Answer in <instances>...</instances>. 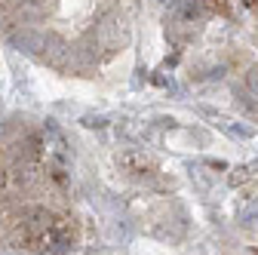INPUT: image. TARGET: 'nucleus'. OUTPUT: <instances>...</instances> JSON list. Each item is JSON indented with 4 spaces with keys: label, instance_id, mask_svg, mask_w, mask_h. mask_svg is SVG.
Instances as JSON below:
<instances>
[{
    "label": "nucleus",
    "instance_id": "f257e3e1",
    "mask_svg": "<svg viewBox=\"0 0 258 255\" xmlns=\"http://www.w3.org/2000/svg\"><path fill=\"white\" fill-rule=\"evenodd\" d=\"M55 225H58V221H55V215H52L46 206H25V209H22V228H25V240H28V237L49 234Z\"/></svg>",
    "mask_w": 258,
    "mask_h": 255
},
{
    "label": "nucleus",
    "instance_id": "f03ea898",
    "mask_svg": "<svg viewBox=\"0 0 258 255\" xmlns=\"http://www.w3.org/2000/svg\"><path fill=\"white\" fill-rule=\"evenodd\" d=\"M10 43L19 49V52H28V55H40L46 52V37L34 28H16L10 34Z\"/></svg>",
    "mask_w": 258,
    "mask_h": 255
},
{
    "label": "nucleus",
    "instance_id": "7ed1b4c3",
    "mask_svg": "<svg viewBox=\"0 0 258 255\" xmlns=\"http://www.w3.org/2000/svg\"><path fill=\"white\" fill-rule=\"evenodd\" d=\"M117 163H120L126 172H136V175H142V172H148V169H151L148 154H145V151H136V148L120 151V154H117Z\"/></svg>",
    "mask_w": 258,
    "mask_h": 255
},
{
    "label": "nucleus",
    "instance_id": "20e7f679",
    "mask_svg": "<svg viewBox=\"0 0 258 255\" xmlns=\"http://www.w3.org/2000/svg\"><path fill=\"white\" fill-rule=\"evenodd\" d=\"M120 34H123V22H120V16H117V13H105V16L99 19V37H102L108 46H114V43L120 40Z\"/></svg>",
    "mask_w": 258,
    "mask_h": 255
},
{
    "label": "nucleus",
    "instance_id": "39448f33",
    "mask_svg": "<svg viewBox=\"0 0 258 255\" xmlns=\"http://www.w3.org/2000/svg\"><path fill=\"white\" fill-rule=\"evenodd\" d=\"M246 86H249V95H252V99H258V71H252V74L246 77Z\"/></svg>",
    "mask_w": 258,
    "mask_h": 255
},
{
    "label": "nucleus",
    "instance_id": "423d86ee",
    "mask_svg": "<svg viewBox=\"0 0 258 255\" xmlns=\"http://www.w3.org/2000/svg\"><path fill=\"white\" fill-rule=\"evenodd\" d=\"M105 123H108L105 117H83V126H89V130H92V126H95V130H102Z\"/></svg>",
    "mask_w": 258,
    "mask_h": 255
},
{
    "label": "nucleus",
    "instance_id": "0eeeda50",
    "mask_svg": "<svg viewBox=\"0 0 258 255\" xmlns=\"http://www.w3.org/2000/svg\"><path fill=\"white\" fill-rule=\"evenodd\" d=\"M243 7H249L252 13H258V0H243Z\"/></svg>",
    "mask_w": 258,
    "mask_h": 255
},
{
    "label": "nucleus",
    "instance_id": "6e6552de",
    "mask_svg": "<svg viewBox=\"0 0 258 255\" xmlns=\"http://www.w3.org/2000/svg\"><path fill=\"white\" fill-rule=\"evenodd\" d=\"M160 4H163V0H160Z\"/></svg>",
    "mask_w": 258,
    "mask_h": 255
}]
</instances>
